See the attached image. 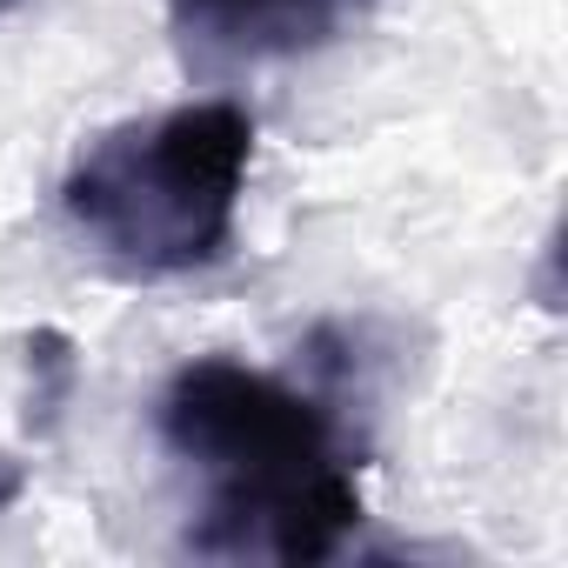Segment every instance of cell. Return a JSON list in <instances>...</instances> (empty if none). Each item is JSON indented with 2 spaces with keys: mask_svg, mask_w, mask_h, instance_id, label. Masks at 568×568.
Returning <instances> with one entry per match:
<instances>
[{
  "mask_svg": "<svg viewBox=\"0 0 568 568\" xmlns=\"http://www.w3.org/2000/svg\"><path fill=\"white\" fill-rule=\"evenodd\" d=\"M161 442L201 481L194 555L315 568L362 528V462L328 395L201 355L161 388Z\"/></svg>",
  "mask_w": 568,
  "mask_h": 568,
  "instance_id": "1",
  "label": "cell"
},
{
  "mask_svg": "<svg viewBox=\"0 0 568 568\" xmlns=\"http://www.w3.org/2000/svg\"><path fill=\"white\" fill-rule=\"evenodd\" d=\"M247 168H254L247 108L187 101L94 134L61 181V214L121 274L174 281L214 267L234 247Z\"/></svg>",
  "mask_w": 568,
  "mask_h": 568,
  "instance_id": "2",
  "label": "cell"
},
{
  "mask_svg": "<svg viewBox=\"0 0 568 568\" xmlns=\"http://www.w3.org/2000/svg\"><path fill=\"white\" fill-rule=\"evenodd\" d=\"M375 0H168V34L201 74H241L335 48Z\"/></svg>",
  "mask_w": 568,
  "mask_h": 568,
  "instance_id": "3",
  "label": "cell"
},
{
  "mask_svg": "<svg viewBox=\"0 0 568 568\" xmlns=\"http://www.w3.org/2000/svg\"><path fill=\"white\" fill-rule=\"evenodd\" d=\"M21 488H28V462H14L8 448H0V515L21 501Z\"/></svg>",
  "mask_w": 568,
  "mask_h": 568,
  "instance_id": "4",
  "label": "cell"
},
{
  "mask_svg": "<svg viewBox=\"0 0 568 568\" xmlns=\"http://www.w3.org/2000/svg\"><path fill=\"white\" fill-rule=\"evenodd\" d=\"M0 8H14V0H0Z\"/></svg>",
  "mask_w": 568,
  "mask_h": 568,
  "instance_id": "5",
  "label": "cell"
}]
</instances>
